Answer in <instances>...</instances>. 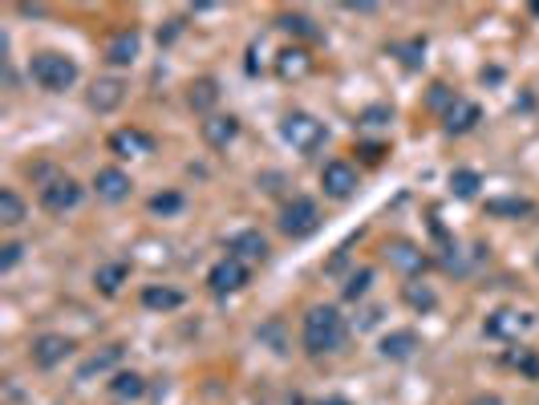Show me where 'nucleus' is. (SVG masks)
Masks as SVG:
<instances>
[{
	"mask_svg": "<svg viewBox=\"0 0 539 405\" xmlns=\"http://www.w3.org/2000/svg\"><path fill=\"white\" fill-rule=\"evenodd\" d=\"M349 328H345V316L337 312L333 304H312L304 312V324H301V340H304V353L309 356H328L345 345Z\"/></svg>",
	"mask_w": 539,
	"mask_h": 405,
	"instance_id": "obj_1",
	"label": "nucleus"
},
{
	"mask_svg": "<svg viewBox=\"0 0 539 405\" xmlns=\"http://www.w3.org/2000/svg\"><path fill=\"white\" fill-rule=\"evenodd\" d=\"M29 77H33L45 94H66V89L77 86L82 69H77L74 57L58 53V49H41V53L29 57Z\"/></svg>",
	"mask_w": 539,
	"mask_h": 405,
	"instance_id": "obj_2",
	"label": "nucleus"
},
{
	"mask_svg": "<svg viewBox=\"0 0 539 405\" xmlns=\"http://www.w3.org/2000/svg\"><path fill=\"white\" fill-rule=\"evenodd\" d=\"M280 138H284L296 154H312V150L325 146L328 130H325V122H317L312 113L292 110V113H284V122H280Z\"/></svg>",
	"mask_w": 539,
	"mask_h": 405,
	"instance_id": "obj_3",
	"label": "nucleus"
},
{
	"mask_svg": "<svg viewBox=\"0 0 539 405\" xmlns=\"http://www.w3.org/2000/svg\"><path fill=\"white\" fill-rule=\"evenodd\" d=\"M317 227H320V207L309 194H292V199L280 207V231H284L288 239H304V235H312Z\"/></svg>",
	"mask_w": 539,
	"mask_h": 405,
	"instance_id": "obj_4",
	"label": "nucleus"
},
{
	"mask_svg": "<svg viewBox=\"0 0 539 405\" xmlns=\"http://www.w3.org/2000/svg\"><path fill=\"white\" fill-rule=\"evenodd\" d=\"M320 191H325V199H333V202H349L353 194L361 191L357 166H353V162H345V158L325 162V166H320Z\"/></svg>",
	"mask_w": 539,
	"mask_h": 405,
	"instance_id": "obj_5",
	"label": "nucleus"
},
{
	"mask_svg": "<svg viewBox=\"0 0 539 405\" xmlns=\"http://www.w3.org/2000/svg\"><path fill=\"white\" fill-rule=\"evenodd\" d=\"M41 207L49 211V215H66V211H74L77 202H82V183L77 178H69V175H53V178H45L41 183Z\"/></svg>",
	"mask_w": 539,
	"mask_h": 405,
	"instance_id": "obj_6",
	"label": "nucleus"
},
{
	"mask_svg": "<svg viewBox=\"0 0 539 405\" xmlns=\"http://www.w3.org/2000/svg\"><path fill=\"white\" fill-rule=\"evenodd\" d=\"M247 280H252V267L236 256H223L220 264L207 272V288H211L215 296H231V292L247 288Z\"/></svg>",
	"mask_w": 539,
	"mask_h": 405,
	"instance_id": "obj_7",
	"label": "nucleus"
},
{
	"mask_svg": "<svg viewBox=\"0 0 539 405\" xmlns=\"http://www.w3.org/2000/svg\"><path fill=\"white\" fill-rule=\"evenodd\" d=\"M531 324H535V316L531 312H519V308H495V312L487 316V324H482V332L495 337V340H519Z\"/></svg>",
	"mask_w": 539,
	"mask_h": 405,
	"instance_id": "obj_8",
	"label": "nucleus"
},
{
	"mask_svg": "<svg viewBox=\"0 0 539 405\" xmlns=\"http://www.w3.org/2000/svg\"><path fill=\"white\" fill-rule=\"evenodd\" d=\"M69 353H74V340L61 337V332H41V337L29 345V361H33L37 369H58Z\"/></svg>",
	"mask_w": 539,
	"mask_h": 405,
	"instance_id": "obj_9",
	"label": "nucleus"
},
{
	"mask_svg": "<svg viewBox=\"0 0 539 405\" xmlns=\"http://www.w3.org/2000/svg\"><path fill=\"white\" fill-rule=\"evenodd\" d=\"M110 154L118 158H142V154H155V134L139 126H126V130H114L110 134Z\"/></svg>",
	"mask_w": 539,
	"mask_h": 405,
	"instance_id": "obj_10",
	"label": "nucleus"
},
{
	"mask_svg": "<svg viewBox=\"0 0 539 405\" xmlns=\"http://www.w3.org/2000/svg\"><path fill=\"white\" fill-rule=\"evenodd\" d=\"M130 191H134V183L122 166H102L98 175H94V194H98L102 202H122V199H130Z\"/></svg>",
	"mask_w": 539,
	"mask_h": 405,
	"instance_id": "obj_11",
	"label": "nucleus"
},
{
	"mask_svg": "<svg viewBox=\"0 0 539 405\" xmlns=\"http://www.w3.org/2000/svg\"><path fill=\"white\" fill-rule=\"evenodd\" d=\"M382 256H385V264L398 267L401 275H414V272H422L426 267V251L418 248V243H409V239H390L382 248Z\"/></svg>",
	"mask_w": 539,
	"mask_h": 405,
	"instance_id": "obj_12",
	"label": "nucleus"
},
{
	"mask_svg": "<svg viewBox=\"0 0 539 405\" xmlns=\"http://www.w3.org/2000/svg\"><path fill=\"white\" fill-rule=\"evenodd\" d=\"M139 49H142V32L139 29H122L106 40V61L114 69H126V65L139 61Z\"/></svg>",
	"mask_w": 539,
	"mask_h": 405,
	"instance_id": "obj_13",
	"label": "nucleus"
},
{
	"mask_svg": "<svg viewBox=\"0 0 539 405\" xmlns=\"http://www.w3.org/2000/svg\"><path fill=\"white\" fill-rule=\"evenodd\" d=\"M90 110H98V113H114L118 105L126 102V81L122 77H98L90 86Z\"/></svg>",
	"mask_w": 539,
	"mask_h": 405,
	"instance_id": "obj_14",
	"label": "nucleus"
},
{
	"mask_svg": "<svg viewBox=\"0 0 539 405\" xmlns=\"http://www.w3.org/2000/svg\"><path fill=\"white\" fill-rule=\"evenodd\" d=\"M312 73V53L304 45H288L276 53V77L280 81H301Z\"/></svg>",
	"mask_w": 539,
	"mask_h": 405,
	"instance_id": "obj_15",
	"label": "nucleus"
},
{
	"mask_svg": "<svg viewBox=\"0 0 539 405\" xmlns=\"http://www.w3.org/2000/svg\"><path fill=\"white\" fill-rule=\"evenodd\" d=\"M479 122H482V110L474 102H466V97H458V102L450 105L446 113H442V130H446V134H454V138L471 134Z\"/></svg>",
	"mask_w": 539,
	"mask_h": 405,
	"instance_id": "obj_16",
	"label": "nucleus"
},
{
	"mask_svg": "<svg viewBox=\"0 0 539 405\" xmlns=\"http://www.w3.org/2000/svg\"><path fill=\"white\" fill-rule=\"evenodd\" d=\"M199 130H203V142L207 146H215V150H228V146L239 138V118H236V113H211V118H207Z\"/></svg>",
	"mask_w": 539,
	"mask_h": 405,
	"instance_id": "obj_17",
	"label": "nucleus"
},
{
	"mask_svg": "<svg viewBox=\"0 0 539 405\" xmlns=\"http://www.w3.org/2000/svg\"><path fill=\"white\" fill-rule=\"evenodd\" d=\"M228 256L244 259V264H260V259H268V239L260 231H236L228 239Z\"/></svg>",
	"mask_w": 539,
	"mask_h": 405,
	"instance_id": "obj_18",
	"label": "nucleus"
},
{
	"mask_svg": "<svg viewBox=\"0 0 539 405\" xmlns=\"http://www.w3.org/2000/svg\"><path fill=\"white\" fill-rule=\"evenodd\" d=\"M422 348V340H418L414 328H393L382 337V356L385 361H409V356Z\"/></svg>",
	"mask_w": 539,
	"mask_h": 405,
	"instance_id": "obj_19",
	"label": "nucleus"
},
{
	"mask_svg": "<svg viewBox=\"0 0 539 405\" xmlns=\"http://www.w3.org/2000/svg\"><path fill=\"white\" fill-rule=\"evenodd\" d=\"M126 280H130V264H126V259H110V264H102L98 272H94V288H98L102 296H118Z\"/></svg>",
	"mask_w": 539,
	"mask_h": 405,
	"instance_id": "obj_20",
	"label": "nucleus"
},
{
	"mask_svg": "<svg viewBox=\"0 0 539 405\" xmlns=\"http://www.w3.org/2000/svg\"><path fill=\"white\" fill-rule=\"evenodd\" d=\"M142 308H150V312H175V308H183V292L166 288V284H147L142 288Z\"/></svg>",
	"mask_w": 539,
	"mask_h": 405,
	"instance_id": "obj_21",
	"label": "nucleus"
},
{
	"mask_svg": "<svg viewBox=\"0 0 539 405\" xmlns=\"http://www.w3.org/2000/svg\"><path fill=\"white\" fill-rule=\"evenodd\" d=\"M118 361H122V345H106L102 353L85 356V361L77 364V381H90V377H98V373H110Z\"/></svg>",
	"mask_w": 539,
	"mask_h": 405,
	"instance_id": "obj_22",
	"label": "nucleus"
},
{
	"mask_svg": "<svg viewBox=\"0 0 539 405\" xmlns=\"http://www.w3.org/2000/svg\"><path fill=\"white\" fill-rule=\"evenodd\" d=\"M215 102H220V81H215V77L191 81V89H187V105H191V110H199V113H207V118H211V105Z\"/></svg>",
	"mask_w": 539,
	"mask_h": 405,
	"instance_id": "obj_23",
	"label": "nucleus"
},
{
	"mask_svg": "<svg viewBox=\"0 0 539 405\" xmlns=\"http://www.w3.org/2000/svg\"><path fill=\"white\" fill-rule=\"evenodd\" d=\"M110 393L118 397V401H139L142 393H147V377H142V373H114V377H110Z\"/></svg>",
	"mask_w": 539,
	"mask_h": 405,
	"instance_id": "obj_24",
	"label": "nucleus"
},
{
	"mask_svg": "<svg viewBox=\"0 0 539 405\" xmlns=\"http://www.w3.org/2000/svg\"><path fill=\"white\" fill-rule=\"evenodd\" d=\"M535 211L531 199H519V194H503V199H487V215L490 219H523Z\"/></svg>",
	"mask_w": 539,
	"mask_h": 405,
	"instance_id": "obj_25",
	"label": "nucleus"
},
{
	"mask_svg": "<svg viewBox=\"0 0 539 405\" xmlns=\"http://www.w3.org/2000/svg\"><path fill=\"white\" fill-rule=\"evenodd\" d=\"M401 300H406L414 312H434V308H438V292H434L430 284H422V280L401 284Z\"/></svg>",
	"mask_w": 539,
	"mask_h": 405,
	"instance_id": "obj_26",
	"label": "nucleus"
},
{
	"mask_svg": "<svg viewBox=\"0 0 539 405\" xmlns=\"http://www.w3.org/2000/svg\"><path fill=\"white\" fill-rule=\"evenodd\" d=\"M276 24L288 32V37H301V40H320V37H325V32L317 29V21L304 16V13H280Z\"/></svg>",
	"mask_w": 539,
	"mask_h": 405,
	"instance_id": "obj_27",
	"label": "nucleus"
},
{
	"mask_svg": "<svg viewBox=\"0 0 539 405\" xmlns=\"http://www.w3.org/2000/svg\"><path fill=\"white\" fill-rule=\"evenodd\" d=\"M25 215H29L25 199H21L13 186H4V191H0V223H4V227H21V223H25Z\"/></svg>",
	"mask_w": 539,
	"mask_h": 405,
	"instance_id": "obj_28",
	"label": "nucleus"
},
{
	"mask_svg": "<svg viewBox=\"0 0 539 405\" xmlns=\"http://www.w3.org/2000/svg\"><path fill=\"white\" fill-rule=\"evenodd\" d=\"M479 186H482V175H479V170H471V166L450 170V191H454L458 199H474V194H479Z\"/></svg>",
	"mask_w": 539,
	"mask_h": 405,
	"instance_id": "obj_29",
	"label": "nucleus"
},
{
	"mask_svg": "<svg viewBox=\"0 0 539 405\" xmlns=\"http://www.w3.org/2000/svg\"><path fill=\"white\" fill-rule=\"evenodd\" d=\"M369 284H373V267H357V272L345 280V288H341V296L345 300H361L369 292Z\"/></svg>",
	"mask_w": 539,
	"mask_h": 405,
	"instance_id": "obj_30",
	"label": "nucleus"
},
{
	"mask_svg": "<svg viewBox=\"0 0 539 405\" xmlns=\"http://www.w3.org/2000/svg\"><path fill=\"white\" fill-rule=\"evenodd\" d=\"M155 215H179L183 211V194L179 191H158V194H150V202H147Z\"/></svg>",
	"mask_w": 539,
	"mask_h": 405,
	"instance_id": "obj_31",
	"label": "nucleus"
},
{
	"mask_svg": "<svg viewBox=\"0 0 539 405\" xmlns=\"http://www.w3.org/2000/svg\"><path fill=\"white\" fill-rule=\"evenodd\" d=\"M507 361H511V364H515V369H519V373H527L531 381L539 377V356L531 353V348H523V345H519V348H515L511 356H507Z\"/></svg>",
	"mask_w": 539,
	"mask_h": 405,
	"instance_id": "obj_32",
	"label": "nucleus"
},
{
	"mask_svg": "<svg viewBox=\"0 0 539 405\" xmlns=\"http://www.w3.org/2000/svg\"><path fill=\"white\" fill-rule=\"evenodd\" d=\"M21 259H25V243H4L0 248V272H13Z\"/></svg>",
	"mask_w": 539,
	"mask_h": 405,
	"instance_id": "obj_33",
	"label": "nucleus"
},
{
	"mask_svg": "<svg viewBox=\"0 0 539 405\" xmlns=\"http://www.w3.org/2000/svg\"><path fill=\"white\" fill-rule=\"evenodd\" d=\"M385 122H393L390 105H369V110L361 113V126H385Z\"/></svg>",
	"mask_w": 539,
	"mask_h": 405,
	"instance_id": "obj_34",
	"label": "nucleus"
},
{
	"mask_svg": "<svg viewBox=\"0 0 539 405\" xmlns=\"http://www.w3.org/2000/svg\"><path fill=\"white\" fill-rule=\"evenodd\" d=\"M361 154H365L369 162H382V158H385V154H390V150H385L382 142H365V146H361Z\"/></svg>",
	"mask_w": 539,
	"mask_h": 405,
	"instance_id": "obj_35",
	"label": "nucleus"
},
{
	"mask_svg": "<svg viewBox=\"0 0 539 405\" xmlns=\"http://www.w3.org/2000/svg\"><path fill=\"white\" fill-rule=\"evenodd\" d=\"M317 405H353V401H349V397H320Z\"/></svg>",
	"mask_w": 539,
	"mask_h": 405,
	"instance_id": "obj_36",
	"label": "nucleus"
},
{
	"mask_svg": "<svg viewBox=\"0 0 539 405\" xmlns=\"http://www.w3.org/2000/svg\"><path fill=\"white\" fill-rule=\"evenodd\" d=\"M527 8H531V16H539V0H531V4H527Z\"/></svg>",
	"mask_w": 539,
	"mask_h": 405,
	"instance_id": "obj_37",
	"label": "nucleus"
}]
</instances>
